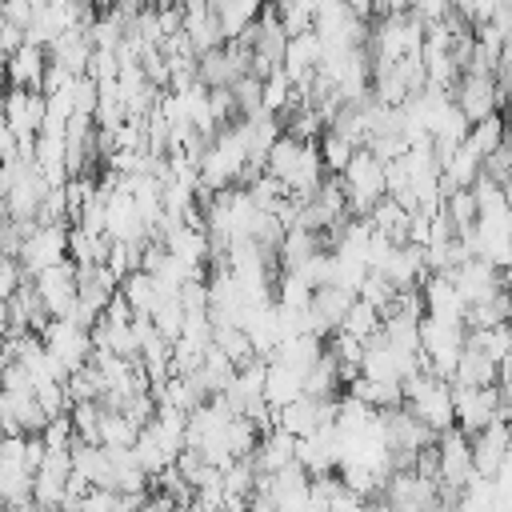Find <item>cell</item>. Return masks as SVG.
Listing matches in <instances>:
<instances>
[{
    "label": "cell",
    "instance_id": "cell-1",
    "mask_svg": "<svg viewBox=\"0 0 512 512\" xmlns=\"http://www.w3.org/2000/svg\"><path fill=\"white\" fill-rule=\"evenodd\" d=\"M40 344L44 352L72 376L80 372L84 364H92V332L80 328L76 320H48V328L40 332Z\"/></svg>",
    "mask_w": 512,
    "mask_h": 512
},
{
    "label": "cell",
    "instance_id": "cell-7",
    "mask_svg": "<svg viewBox=\"0 0 512 512\" xmlns=\"http://www.w3.org/2000/svg\"><path fill=\"white\" fill-rule=\"evenodd\" d=\"M436 448H440V484L464 492V488L476 480V468H472V440H468L460 428H448V432L436 440Z\"/></svg>",
    "mask_w": 512,
    "mask_h": 512
},
{
    "label": "cell",
    "instance_id": "cell-18",
    "mask_svg": "<svg viewBox=\"0 0 512 512\" xmlns=\"http://www.w3.org/2000/svg\"><path fill=\"white\" fill-rule=\"evenodd\" d=\"M440 212L448 216V224H452L456 232H472V228H476V220H480V204H476L472 188L444 192V208H440Z\"/></svg>",
    "mask_w": 512,
    "mask_h": 512
},
{
    "label": "cell",
    "instance_id": "cell-22",
    "mask_svg": "<svg viewBox=\"0 0 512 512\" xmlns=\"http://www.w3.org/2000/svg\"><path fill=\"white\" fill-rule=\"evenodd\" d=\"M468 344H472V348H480L488 360L504 364V360H512V324L484 328V332H468Z\"/></svg>",
    "mask_w": 512,
    "mask_h": 512
},
{
    "label": "cell",
    "instance_id": "cell-13",
    "mask_svg": "<svg viewBox=\"0 0 512 512\" xmlns=\"http://www.w3.org/2000/svg\"><path fill=\"white\" fill-rule=\"evenodd\" d=\"M304 396V376L300 372H292V368H284V364H276V360H268V376H264V404L272 408V412H284L288 404H296Z\"/></svg>",
    "mask_w": 512,
    "mask_h": 512
},
{
    "label": "cell",
    "instance_id": "cell-24",
    "mask_svg": "<svg viewBox=\"0 0 512 512\" xmlns=\"http://www.w3.org/2000/svg\"><path fill=\"white\" fill-rule=\"evenodd\" d=\"M276 20H280V28H284L288 40H292V36H304V32H312L316 4H280V8H276Z\"/></svg>",
    "mask_w": 512,
    "mask_h": 512
},
{
    "label": "cell",
    "instance_id": "cell-3",
    "mask_svg": "<svg viewBox=\"0 0 512 512\" xmlns=\"http://www.w3.org/2000/svg\"><path fill=\"white\" fill-rule=\"evenodd\" d=\"M452 104L464 112L468 124H480V120L496 116L500 108H508L504 96H500V88H496V76H488V72H464V76L456 80Z\"/></svg>",
    "mask_w": 512,
    "mask_h": 512
},
{
    "label": "cell",
    "instance_id": "cell-2",
    "mask_svg": "<svg viewBox=\"0 0 512 512\" xmlns=\"http://www.w3.org/2000/svg\"><path fill=\"white\" fill-rule=\"evenodd\" d=\"M68 260V228L64 224H36L20 244V268L28 280Z\"/></svg>",
    "mask_w": 512,
    "mask_h": 512
},
{
    "label": "cell",
    "instance_id": "cell-16",
    "mask_svg": "<svg viewBox=\"0 0 512 512\" xmlns=\"http://www.w3.org/2000/svg\"><path fill=\"white\" fill-rule=\"evenodd\" d=\"M120 296L128 300L132 316H152V308L160 304V284L148 272H132L128 280H120Z\"/></svg>",
    "mask_w": 512,
    "mask_h": 512
},
{
    "label": "cell",
    "instance_id": "cell-14",
    "mask_svg": "<svg viewBox=\"0 0 512 512\" xmlns=\"http://www.w3.org/2000/svg\"><path fill=\"white\" fill-rule=\"evenodd\" d=\"M212 16H216V24H220L224 44H232V40H240V36H244V28H248V24H256V20H260V4H252V0H244V4L224 0V4H212Z\"/></svg>",
    "mask_w": 512,
    "mask_h": 512
},
{
    "label": "cell",
    "instance_id": "cell-12",
    "mask_svg": "<svg viewBox=\"0 0 512 512\" xmlns=\"http://www.w3.org/2000/svg\"><path fill=\"white\" fill-rule=\"evenodd\" d=\"M496 384H500V364L488 360L480 348L464 344L456 376H452V388H496Z\"/></svg>",
    "mask_w": 512,
    "mask_h": 512
},
{
    "label": "cell",
    "instance_id": "cell-5",
    "mask_svg": "<svg viewBox=\"0 0 512 512\" xmlns=\"http://www.w3.org/2000/svg\"><path fill=\"white\" fill-rule=\"evenodd\" d=\"M32 284H36V292H40V300H44V308H48V316H52V320H68V316L76 312L80 272H76V264H72V260H64V264H56V268L40 272Z\"/></svg>",
    "mask_w": 512,
    "mask_h": 512
},
{
    "label": "cell",
    "instance_id": "cell-17",
    "mask_svg": "<svg viewBox=\"0 0 512 512\" xmlns=\"http://www.w3.org/2000/svg\"><path fill=\"white\" fill-rule=\"evenodd\" d=\"M212 344H216L236 368H244V364L256 360V348H252V340H248V332H244L240 324H212Z\"/></svg>",
    "mask_w": 512,
    "mask_h": 512
},
{
    "label": "cell",
    "instance_id": "cell-19",
    "mask_svg": "<svg viewBox=\"0 0 512 512\" xmlns=\"http://www.w3.org/2000/svg\"><path fill=\"white\" fill-rule=\"evenodd\" d=\"M136 440H140V428L124 412H104L100 416V448L124 452V448H136Z\"/></svg>",
    "mask_w": 512,
    "mask_h": 512
},
{
    "label": "cell",
    "instance_id": "cell-9",
    "mask_svg": "<svg viewBox=\"0 0 512 512\" xmlns=\"http://www.w3.org/2000/svg\"><path fill=\"white\" fill-rule=\"evenodd\" d=\"M4 76L12 88H24V92H44V76H48V48H36V44H20L8 64H4Z\"/></svg>",
    "mask_w": 512,
    "mask_h": 512
},
{
    "label": "cell",
    "instance_id": "cell-8",
    "mask_svg": "<svg viewBox=\"0 0 512 512\" xmlns=\"http://www.w3.org/2000/svg\"><path fill=\"white\" fill-rule=\"evenodd\" d=\"M448 280L456 284V292H460V300L472 308V304H480V300H488V296H496L500 288H504V280H500V268H492L488 260H468V264H460L456 272H448Z\"/></svg>",
    "mask_w": 512,
    "mask_h": 512
},
{
    "label": "cell",
    "instance_id": "cell-6",
    "mask_svg": "<svg viewBox=\"0 0 512 512\" xmlns=\"http://www.w3.org/2000/svg\"><path fill=\"white\" fill-rule=\"evenodd\" d=\"M512 456V424L500 416L472 440V468L480 480H496Z\"/></svg>",
    "mask_w": 512,
    "mask_h": 512
},
{
    "label": "cell",
    "instance_id": "cell-20",
    "mask_svg": "<svg viewBox=\"0 0 512 512\" xmlns=\"http://www.w3.org/2000/svg\"><path fill=\"white\" fill-rule=\"evenodd\" d=\"M316 148H320V164H324V172H332V176H340L348 164H352V156L360 152L352 140H344L340 132H320V140H316Z\"/></svg>",
    "mask_w": 512,
    "mask_h": 512
},
{
    "label": "cell",
    "instance_id": "cell-10",
    "mask_svg": "<svg viewBox=\"0 0 512 512\" xmlns=\"http://www.w3.org/2000/svg\"><path fill=\"white\" fill-rule=\"evenodd\" d=\"M248 460L256 464V472H260V476H276L280 468L296 464V436H288L284 428H268V432L260 436V444H256V452H252Z\"/></svg>",
    "mask_w": 512,
    "mask_h": 512
},
{
    "label": "cell",
    "instance_id": "cell-21",
    "mask_svg": "<svg viewBox=\"0 0 512 512\" xmlns=\"http://www.w3.org/2000/svg\"><path fill=\"white\" fill-rule=\"evenodd\" d=\"M380 328H384L380 312H376L372 304H364L360 296H356L352 312H348V316H344V324H340V332H344V336H352V340H360V344H368V340H372Z\"/></svg>",
    "mask_w": 512,
    "mask_h": 512
},
{
    "label": "cell",
    "instance_id": "cell-4",
    "mask_svg": "<svg viewBox=\"0 0 512 512\" xmlns=\"http://www.w3.org/2000/svg\"><path fill=\"white\" fill-rule=\"evenodd\" d=\"M452 408H456V428L468 440H476L492 420L504 416L500 388H452Z\"/></svg>",
    "mask_w": 512,
    "mask_h": 512
},
{
    "label": "cell",
    "instance_id": "cell-23",
    "mask_svg": "<svg viewBox=\"0 0 512 512\" xmlns=\"http://www.w3.org/2000/svg\"><path fill=\"white\" fill-rule=\"evenodd\" d=\"M356 296H360L364 304H372V308L380 312V320H384V312H388V308H392V300H396V288H392V280H388L384 272H368Z\"/></svg>",
    "mask_w": 512,
    "mask_h": 512
},
{
    "label": "cell",
    "instance_id": "cell-15",
    "mask_svg": "<svg viewBox=\"0 0 512 512\" xmlns=\"http://www.w3.org/2000/svg\"><path fill=\"white\" fill-rule=\"evenodd\" d=\"M504 140H508V124H504V112H496V116H488V120H480V124L468 128L464 148L476 152L480 160H488L496 148H504Z\"/></svg>",
    "mask_w": 512,
    "mask_h": 512
},
{
    "label": "cell",
    "instance_id": "cell-11",
    "mask_svg": "<svg viewBox=\"0 0 512 512\" xmlns=\"http://www.w3.org/2000/svg\"><path fill=\"white\" fill-rule=\"evenodd\" d=\"M184 36H188L196 56L224 48V36H220V24L212 16V4H184Z\"/></svg>",
    "mask_w": 512,
    "mask_h": 512
}]
</instances>
